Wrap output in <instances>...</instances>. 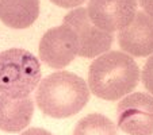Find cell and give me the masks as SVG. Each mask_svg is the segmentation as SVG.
I'll return each mask as SVG.
<instances>
[{"mask_svg": "<svg viewBox=\"0 0 153 135\" xmlns=\"http://www.w3.org/2000/svg\"><path fill=\"white\" fill-rule=\"evenodd\" d=\"M34 112V104L29 97L12 99L0 93V130L20 132L29 126Z\"/></svg>", "mask_w": 153, "mask_h": 135, "instance_id": "obj_9", "label": "cell"}, {"mask_svg": "<svg viewBox=\"0 0 153 135\" xmlns=\"http://www.w3.org/2000/svg\"><path fill=\"white\" fill-rule=\"evenodd\" d=\"M73 135H117V127L107 116L91 114L79 120Z\"/></svg>", "mask_w": 153, "mask_h": 135, "instance_id": "obj_11", "label": "cell"}, {"mask_svg": "<svg viewBox=\"0 0 153 135\" xmlns=\"http://www.w3.org/2000/svg\"><path fill=\"white\" fill-rule=\"evenodd\" d=\"M118 43L131 57L153 54V19L145 12H136L133 20L119 30Z\"/></svg>", "mask_w": 153, "mask_h": 135, "instance_id": "obj_8", "label": "cell"}, {"mask_svg": "<svg viewBox=\"0 0 153 135\" xmlns=\"http://www.w3.org/2000/svg\"><path fill=\"white\" fill-rule=\"evenodd\" d=\"M39 15V0H0V20L11 29H27Z\"/></svg>", "mask_w": 153, "mask_h": 135, "instance_id": "obj_10", "label": "cell"}, {"mask_svg": "<svg viewBox=\"0 0 153 135\" xmlns=\"http://www.w3.org/2000/svg\"><path fill=\"white\" fill-rule=\"evenodd\" d=\"M138 1L145 10V14H148L153 19V0H138Z\"/></svg>", "mask_w": 153, "mask_h": 135, "instance_id": "obj_14", "label": "cell"}, {"mask_svg": "<svg viewBox=\"0 0 153 135\" xmlns=\"http://www.w3.org/2000/svg\"><path fill=\"white\" fill-rule=\"evenodd\" d=\"M141 78H142V84H144L145 89H148V92L152 93L153 96V54L145 62Z\"/></svg>", "mask_w": 153, "mask_h": 135, "instance_id": "obj_12", "label": "cell"}, {"mask_svg": "<svg viewBox=\"0 0 153 135\" xmlns=\"http://www.w3.org/2000/svg\"><path fill=\"white\" fill-rule=\"evenodd\" d=\"M62 24H67L75 31L79 41L80 57L92 58L108 52L113 43V32H107L96 27L91 22L87 8H76L64 16Z\"/></svg>", "mask_w": 153, "mask_h": 135, "instance_id": "obj_4", "label": "cell"}, {"mask_svg": "<svg viewBox=\"0 0 153 135\" xmlns=\"http://www.w3.org/2000/svg\"><path fill=\"white\" fill-rule=\"evenodd\" d=\"M137 4V0H90L87 12L96 27L114 32L133 20Z\"/></svg>", "mask_w": 153, "mask_h": 135, "instance_id": "obj_7", "label": "cell"}, {"mask_svg": "<svg viewBox=\"0 0 153 135\" xmlns=\"http://www.w3.org/2000/svg\"><path fill=\"white\" fill-rule=\"evenodd\" d=\"M41 65L37 57L25 49L0 53V93L12 99H25L41 81Z\"/></svg>", "mask_w": 153, "mask_h": 135, "instance_id": "obj_3", "label": "cell"}, {"mask_svg": "<svg viewBox=\"0 0 153 135\" xmlns=\"http://www.w3.org/2000/svg\"><path fill=\"white\" fill-rule=\"evenodd\" d=\"M56 6L62 7V8H73V7H77L80 4H83L85 0H50Z\"/></svg>", "mask_w": 153, "mask_h": 135, "instance_id": "obj_13", "label": "cell"}, {"mask_svg": "<svg viewBox=\"0 0 153 135\" xmlns=\"http://www.w3.org/2000/svg\"><path fill=\"white\" fill-rule=\"evenodd\" d=\"M35 100L45 115L56 119L69 118L80 112L88 103L90 88L75 73L56 72L41 81Z\"/></svg>", "mask_w": 153, "mask_h": 135, "instance_id": "obj_2", "label": "cell"}, {"mask_svg": "<svg viewBox=\"0 0 153 135\" xmlns=\"http://www.w3.org/2000/svg\"><path fill=\"white\" fill-rule=\"evenodd\" d=\"M79 53V41L75 31L67 24L48 30L39 42V57L54 69H62Z\"/></svg>", "mask_w": 153, "mask_h": 135, "instance_id": "obj_6", "label": "cell"}, {"mask_svg": "<svg viewBox=\"0 0 153 135\" xmlns=\"http://www.w3.org/2000/svg\"><path fill=\"white\" fill-rule=\"evenodd\" d=\"M138 81V65L131 55L122 52L98 55L88 70V88L103 100H119L131 92Z\"/></svg>", "mask_w": 153, "mask_h": 135, "instance_id": "obj_1", "label": "cell"}, {"mask_svg": "<svg viewBox=\"0 0 153 135\" xmlns=\"http://www.w3.org/2000/svg\"><path fill=\"white\" fill-rule=\"evenodd\" d=\"M118 126L129 135L153 134V96L136 92L126 96L117 107Z\"/></svg>", "mask_w": 153, "mask_h": 135, "instance_id": "obj_5", "label": "cell"}, {"mask_svg": "<svg viewBox=\"0 0 153 135\" xmlns=\"http://www.w3.org/2000/svg\"><path fill=\"white\" fill-rule=\"evenodd\" d=\"M20 135H53V134H50L49 131H46V130H43V128L34 127V128H29L27 131L22 132Z\"/></svg>", "mask_w": 153, "mask_h": 135, "instance_id": "obj_15", "label": "cell"}]
</instances>
